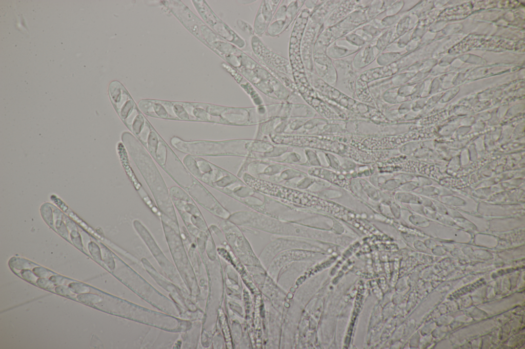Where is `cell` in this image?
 <instances>
[{"label":"cell","mask_w":525,"mask_h":349,"mask_svg":"<svg viewBox=\"0 0 525 349\" xmlns=\"http://www.w3.org/2000/svg\"><path fill=\"white\" fill-rule=\"evenodd\" d=\"M281 1H262L257 10L253 25L255 35L261 36L266 32Z\"/></svg>","instance_id":"6"},{"label":"cell","mask_w":525,"mask_h":349,"mask_svg":"<svg viewBox=\"0 0 525 349\" xmlns=\"http://www.w3.org/2000/svg\"><path fill=\"white\" fill-rule=\"evenodd\" d=\"M237 24L241 30L247 32L252 36L255 35L253 28L248 23L241 19H238L237 21Z\"/></svg>","instance_id":"7"},{"label":"cell","mask_w":525,"mask_h":349,"mask_svg":"<svg viewBox=\"0 0 525 349\" xmlns=\"http://www.w3.org/2000/svg\"><path fill=\"white\" fill-rule=\"evenodd\" d=\"M145 115L183 121L226 123V107L204 103L143 99L138 104Z\"/></svg>","instance_id":"1"},{"label":"cell","mask_w":525,"mask_h":349,"mask_svg":"<svg viewBox=\"0 0 525 349\" xmlns=\"http://www.w3.org/2000/svg\"><path fill=\"white\" fill-rule=\"evenodd\" d=\"M115 109L126 126L157 164L165 161L173 150L148 121L129 94L119 99Z\"/></svg>","instance_id":"2"},{"label":"cell","mask_w":525,"mask_h":349,"mask_svg":"<svg viewBox=\"0 0 525 349\" xmlns=\"http://www.w3.org/2000/svg\"><path fill=\"white\" fill-rule=\"evenodd\" d=\"M303 1H282L266 31L270 36H277L290 26L304 4Z\"/></svg>","instance_id":"4"},{"label":"cell","mask_w":525,"mask_h":349,"mask_svg":"<svg viewBox=\"0 0 525 349\" xmlns=\"http://www.w3.org/2000/svg\"><path fill=\"white\" fill-rule=\"evenodd\" d=\"M252 49L254 54L263 64L269 68L291 75L292 69L289 61L285 58L272 51L267 47L256 35L252 36L251 40Z\"/></svg>","instance_id":"5"},{"label":"cell","mask_w":525,"mask_h":349,"mask_svg":"<svg viewBox=\"0 0 525 349\" xmlns=\"http://www.w3.org/2000/svg\"><path fill=\"white\" fill-rule=\"evenodd\" d=\"M121 138L150 189L160 213L177 222L169 190L150 154L131 133L123 132Z\"/></svg>","instance_id":"3"}]
</instances>
